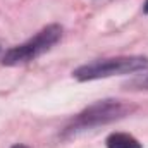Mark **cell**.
Masks as SVG:
<instances>
[{
  "instance_id": "cell-6",
  "label": "cell",
  "mask_w": 148,
  "mask_h": 148,
  "mask_svg": "<svg viewBox=\"0 0 148 148\" xmlns=\"http://www.w3.org/2000/svg\"><path fill=\"white\" fill-rule=\"evenodd\" d=\"M143 12L148 14V0H145V3H143Z\"/></svg>"
},
{
  "instance_id": "cell-3",
  "label": "cell",
  "mask_w": 148,
  "mask_h": 148,
  "mask_svg": "<svg viewBox=\"0 0 148 148\" xmlns=\"http://www.w3.org/2000/svg\"><path fill=\"white\" fill-rule=\"evenodd\" d=\"M133 110H134V107L126 103V102L102 100V102H97V103L90 105L81 114H77L73 119V122L66 127V133H77V131L98 127V126L109 124V122H114V121L124 119Z\"/></svg>"
},
{
  "instance_id": "cell-2",
  "label": "cell",
  "mask_w": 148,
  "mask_h": 148,
  "mask_svg": "<svg viewBox=\"0 0 148 148\" xmlns=\"http://www.w3.org/2000/svg\"><path fill=\"white\" fill-rule=\"evenodd\" d=\"M60 38H62V28L59 24H50V26L40 29L28 41L9 48L2 57V64L10 66V67L28 64V62L38 59L40 55H43L45 52H48Z\"/></svg>"
},
{
  "instance_id": "cell-7",
  "label": "cell",
  "mask_w": 148,
  "mask_h": 148,
  "mask_svg": "<svg viewBox=\"0 0 148 148\" xmlns=\"http://www.w3.org/2000/svg\"><path fill=\"white\" fill-rule=\"evenodd\" d=\"M10 148H29V147H26V145H14V147H10Z\"/></svg>"
},
{
  "instance_id": "cell-4",
  "label": "cell",
  "mask_w": 148,
  "mask_h": 148,
  "mask_svg": "<svg viewBox=\"0 0 148 148\" xmlns=\"http://www.w3.org/2000/svg\"><path fill=\"white\" fill-rule=\"evenodd\" d=\"M105 145L107 148H143L133 134H127V133H112L109 134Z\"/></svg>"
},
{
  "instance_id": "cell-1",
  "label": "cell",
  "mask_w": 148,
  "mask_h": 148,
  "mask_svg": "<svg viewBox=\"0 0 148 148\" xmlns=\"http://www.w3.org/2000/svg\"><path fill=\"white\" fill-rule=\"evenodd\" d=\"M148 69V57L143 55H122V57H110L95 60L84 66H79L73 76L77 81H95V79H105L112 76H122V74H133Z\"/></svg>"
},
{
  "instance_id": "cell-5",
  "label": "cell",
  "mask_w": 148,
  "mask_h": 148,
  "mask_svg": "<svg viewBox=\"0 0 148 148\" xmlns=\"http://www.w3.org/2000/svg\"><path fill=\"white\" fill-rule=\"evenodd\" d=\"M127 90H148V73L141 74L138 77H133L131 81L126 83Z\"/></svg>"
}]
</instances>
